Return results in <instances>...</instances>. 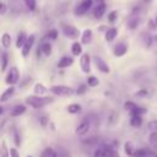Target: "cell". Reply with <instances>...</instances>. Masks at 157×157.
<instances>
[{
  "mask_svg": "<svg viewBox=\"0 0 157 157\" xmlns=\"http://www.w3.org/2000/svg\"><path fill=\"white\" fill-rule=\"evenodd\" d=\"M0 64H1V66H0L1 71H5L7 65H9V55H7L6 52L1 53V55H0Z\"/></svg>",
  "mask_w": 157,
  "mask_h": 157,
  "instance_id": "cb8c5ba5",
  "label": "cell"
},
{
  "mask_svg": "<svg viewBox=\"0 0 157 157\" xmlns=\"http://www.w3.org/2000/svg\"><path fill=\"white\" fill-rule=\"evenodd\" d=\"M148 28H150V29H156L155 21H152V20H150V21H148Z\"/></svg>",
  "mask_w": 157,
  "mask_h": 157,
  "instance_id": "f6af8a7d",
  "label": "cell"
},
{
  "mask_svg": "<svg viewBox=\"0 0 157 157\" xmlns=\"http://www.w3.org/2000/svg\"><path fill=\"white\" fill-rule=\"evenodd\" d=\"M0 157H10L9 156V148H7V145H6L5 140H2L1 145H0Z\"/></svg>",
  "mask_w": 157,
  "mask_h": 157,
  "instance_id": "83f0119b",
  "label": "cell"
},
{
  "mask_svg": "<svg viewBox=\"0 0 157 157\" xmlns=\"http://www.w3.org/2000/svg\"><path fill=\"white\" fill-rule=\"evenodd\" d=\"M81 44L83 45V44H90L91 42H92V38H93V32H92V29L91 28H86L83 32H82V34H81Z\"/></svg>",
  "mask_w": 157,
  "mask_h": 157,
  "instance_id": "7c38bea8",
  "label": "cell"
},
{
  "mask_svg": "<svg viewBox=\"0 0 157 157\" xmlns=\"http://www.w3.org/2000/svg\"><path fill=\"white\" fill-rule=\"evenodd\" d=\"M38 49H39L40 54H43V55H45V56H49V55L52 54L53 47H52L50 42H44V43L40 44V47H38Z\"/></svg>",
  "mask_w": 157,
  "mask_h": 157,
  "instance_id": "ac0fdd59",
  "label": "cell"
},
{
  "mask_svg": "<svg viewBox=\"0 0 157 157\" xmlns=\"http://www.w3.org/2000/svg\"><path fill=\"white\" fill-rule=\"evenodd\" d=\"M39 123H40L42 126H47V124L49 123V120H48V118H47L45 115H43V117L39 118Z\"/></svg>",
  "mask_w": 157,
  "mask_h": 157,
  "instance_id": "60d3db41",
  "label": "cell"
},
{
  "mask_svg": "<svg viewBox=\"0 0 157 157\" xmlns=\"http://www.w3.org/2000/svg\"><path fill=\"white\" fill-rule=\"evenodd\" d=\"M54 101L53 97H49V96H36V94H32V96H28L26 98V103L28 105H31L32 108L34 109H40L45 105H48L49 103H52Z\"/></svg>",
  "mask_w": 157,
  "mask_h": 157,
  "instance_id": "6da1fadb",
  "label": "cell"
},
{
  "mask_svg": "<svg viewBox=\"0 0 157 157\" xmlns=\"http://www.w3.org/2000/svg\"><path fill=\"white\" fill-rule=\"evenodd\" d=\"M25 112H26V105H23V104H17V105H15V107L12 108V110H11L10 114H11V117L16 118V117L22 115Z\"/></svg>",
  "mask_w": 157,
  "mask_h": 157,
  "instance_id": "d6986e66",
  "label": "cell"
},
{
  "mask_svg": "<svg viewBox=\"0 0 157 157\" xmlns=\"http://www.w3.org/2000/svg\"><path fill=\"white\" fill-rule=\"evenodd\" d=\"M28 157H32V156H28Z\"/></svg>",
  "mask_w": 157,
  "mask_h": 157,
  "instance_id": "f5cc1de1",
  "label": "cell"
},
{
  "mask_svg": "<svg viewBox=\"0 0 157 157\" xmlns=\"http://www.w3.org/2000/svg\"><path fill=\"white\" fill-rule=\"evenodd\" d=\"M150 1H151V0H144V2H146V4H148Z\"/></svg>",
  "mask_w": 157,
  "mask_h": 157,
  "instance_id": "681fc988",
  "label": "cell"
},
{
  "mask_svg": "<svg viewBox=\"0 0 157 157\" xmlns=\"http://www.w3.org/2000/svg\"><path fill=\"white\" fill-rule=\"evenodd\" d=\"M34 40H36V37H34L33 34H31V36L27 38L26 43H25L23 47L21 48V54H22L23 58L28 56V54L31 53V50H32V48H33V44H34Z\"/></svg>",
  "mask_w": 157,
  "mask_h": 157,
  "instance_id": "ba28073f",
  "label": "cell"
},
{
  "mask_svg": "<svg viewBox=\"0 0 157 157\" xmlns=\"http://www.w3.org/2000/svg\"><path fill=\"white\" fill-rule=\"evenodd\" d=\"M2 113H4V108H2V107H1V105H0V115H1V114H2Z\"/></svg>",
  "mask_w": 157,
  "mask_h": 157,
  "instance_id": "7dc6e473",
  "label": "cell"
},
{
  "mask_svg": "<svg viewBox=\"0 0 157 157\" xmlns=\"http://www.w3.org/2000/svg\"><path fill=\"white\" fill-rule=\"evenodd\" d=\"M45 38L49 39V40H55V39L58 38V31H56V29H50V31L47 33Z\"/></svg>",
  "mask_w": 157,
  "mask_h": 157,
  "instance_id": "1f68e13d",
  "label": "cell"
},
{
  "mask_svg": "<svg viewBox=\"0 0 157 157\" xmlns=\"http://www.w3.org/2000/svg\"><path fill=\"white\" fill-rule=\"evenodd\" d=\"M90 126H91L90 119H88V118H85V119L81 120V123H78V125H77L76 129H75V132H76L77 135H85V134L88 132Z\"/></svg>",
  "mask_w": 157,
  "mask_h": 157,
  "instance_id": "9c48e42d",
  "label": "cell"
},
{
  "mask_svg": "<svg viewBox=\"0 0 157 157\" xmlns=\"http://www.w3.org/2000/svg\"><path fill=\"white\" fill-rule=\"evenodd\" d=\"M72 64H74V58L65 55V56H63V58L58 61V67H59V69H66V67L71 66Z\"/></svg>",
  "mask_w": 157,
  "mask_h": 157,
  "instance_id": "9a60e30c",
  "label": "cell"
},
{
  "mask_svg": "<svg viewBox=\"0 0 157 157\" xmlns=\"http://www.w3.org/2000/svg\"><path fill=\"white\" fill-rule=\"evenodd\" d=\"M13 93H15V86H9V87L0 94V102H6V101H9V99L12 97Z\"/></svg>",
  "mask_w": 157,
  "mask_h": 157,
  "instance_id": "e0dca14e",
  "label": "cell"
},
{
  "mask_svg": "<svg viewBox=\"0 0 157 157\" xmlns=\"http://www.w3.org/2000/svg\"><path fill=\"white\" fill-rule=\"evenodd\" d=\"M27 34L25 33V32H20L18 33V36H17V39H16V48L17 49H21L22 47H23V44L26 43V40H27Z\"/></svg>",
  "mask_w": 157,
  "mask_h": 157,
  "instance_id": "ffe728a7",
  "label": "cell"
},
{
  "mask_svg": "<svg viewBox=\"0 0 157 157\" xmlns=\"http://www.w3.org/2000/svg\"><path fill=\"white\" fill-rule=\"evenodd\" d=\"M80 110H81V105L77 104V103H72V104H70V105L67 107V112H69L70 114H77Z\"/></svg>",
  "mask_w": 157,
  "mask_h": 157,
  "instance_id": "f1b7e54d",
  "label": "cell"
},
{
  "mask_svg": "<svg viewBox=\"0 0 157 157\" xmlns=\"http://www.w3.org/2000/svg\"><path fill=\"white\" fill-rule=\"evenodd\" d=\"M102 151V157H120L117 150H114L112 146H103L101 147Z\"/></svg>",
  "mask_w": 157,
  "mask_h": 157,
  "instance_id": "4fadbf2b",
  "label": "cell"
},
{
  "mask_svg": "<svg viewBox=\"0 0 157 157\" xmlns=\"http://www.w3.org/2000/svg\"><path fill=\"white\" fill-rule=\"evenodd\" d=\"M93 2H96V5L97 4H102V2H104V0H92Z\"/></svg>",
  "mask_w": 157,
  "mask_h": 157,
  "instance_id": "bcb514c9",
  "label": "cell"
},
{
  "mask_svg": "<svg viewBox=\"0 0 157 157\" xmlns=\"http://www.w3.org/2000/svg\"><path fill=\"white\" fill-rule=\"evenodd\" d=\"M130 125L134 126V128H140L142 125V117L141 115H131Z\"/></svg>",
  "mask_w": 157,
  "mask_h": 157,
  "instance_id": "d4e9b609",
  "label": "cell"
},
{
  "mask_svg": "<svg viewBox=\"0 0 157 157\" xmlns=\"http://www.w3.org/2000/svg\"><path fill=\"white\" fill-rule=\"evenodd\" d=\"M117 18H118V11L117 10H113V11H110L108 13V22L113 23V22H115Z\"/></svg>",
  "mask_w": 157,
  "mask_h": 157,
  "instance_id": "d6a6232c",
  "label": "cell"
},
{
  "mask_svg": "<svg viewBox=\"0 0 157 157\" xmlns=\"http://www.w3.org/2000/svg\"><path fill=\"white\" fill-rule=\"evenodd\" d=\"M99 85V80L96 76H88L87 77V86L90 87H97Z\"/></svg>",
  "mask_w": 157,
  "mask_h": 157,
  "instance_id": "f546056e",
  "label": "cell"
},
{
  "mask_svg": "<svg viewBox=\"0 0 157 157\" xmlns=\"http://www.w3.org/2000/svg\"><path fill=\"white\" fill-rule=\"evenodd\" d=\"M61 31H63V34L69 38V39H78L81 37V32L78 28H76L75 26H71V25H63L61 27Z\"/></svg>",
  "mask_w": 157,
  "mask_h": 157,
  "instance_id": "3957f363",
  "label": "cell"
},
{
  "mask_svg": "<svg viewBox=\"0 0 157 157\" xmlns=\"http://www.w3.org/2000/svg\"><path fill=\"white\" fill-rule=\"evenodd\" d=\"M9 156H10V157H20V152L17 151L16 147H11V148L9 150Z\"/></svg>",
  "mask_w": 157,
  "mask_h": 157,
  "instance_id": "74e56055",
  "label": "cell"
},
{
  "mask_svg": "<svg viewBox=\"0 0 157 157\" xmlns=\"http://www.w3.org/2000/svg\"><path fill=\"white\" fill-rule=\"evenodd\" d=\"M148 129L151 131H157V120H152L148 123Z\"/></svg>",
  "mask_w": 157,
  "mask_h": 157,
  "instance_id": "f35d334b",
  "label": "cell"
},
{
  "mask_svg": "<svg viewBox=\"0 0 157 157\" xmlns=\"http://www.w3.org/2000/svg\"><path fill=\"white\" fill-rule=\"evenodd\" d=\"M139 22H140V20H139V17L137 16H132L129 21H128V28H130V29H135L136 27H137V25H139Z\"/></svg>",
  "mask_w": 157,
  "mask_h": 157,
  "instance_id": "4316f807",
  "label": "cell"
},
{
  "mask_svg": "<svg viewBox=\"0 0 157 157\" xmlns=\"http://www.w3.org/2000/svg\"><path fill=\"white\" fill-rule=\"evenodd\" d=\"M18 78H20V71H18L17 67L12 66V67L9 70V72H7L6 77H5V82H6L9 86H15V85L17 83Z\"/></svg>",
  "mask_w": 157,
  "mask_h": 157,
  "instance_id": "5b68a950",
  "label": "cell"
},
{
  "mask_svg": "<svg viewBox=\"0 0 157 157\" xmlns=\"http://www.w3.org/2000/svg\"><path fill=\"white\" fill-rule=\"evenodd\" d=\"M147 112V109L146 108H144V107H139V105H136V108L130 113L131 115H142V114H145Z\"/></svg>",
  "mask_w": 157,
  "mask_h": 157,
  "instance_id": "4dcf8cb0",
  "label": "cell"
},
{
  "mask_svg": "<svg viewBox=\"0 0 157 157\" xmlns=\"http://www.w3.org/2000/svg\"><path fill=\"white\" fill-rule=\"evenodd\" d=\"M117 36H118V29H117L115 27H110V28H108V29L104 32V39H105V42H108V43L113 42V40L117 38Z\"/></svg>",
  "mask_w": 157,
  "mask_h": 157,
  "instance_id": "5bb4252c",
  "label": "cell"
},
{
  "mask_svg": "<svg viewBox=\"0 0 157 157\" xmlns=\"http://www.w3.org/2000/svg\"><path fill=\"white\" fill-rule=\"evenodd\" d=\"M92 60H93V64L96 65V67H97L98 71H101L102 74H109V72H110V69H109L108 64H107L105 60H103L101 56L94 55V56L92 58Z\"/></svg>",
  "mask_w": 157,
  "mask_h": 157,
  "instance_id": "8992f818",
  "label": "cell"
},
{
  "mask_svg": "<svg viewBox=\"0 0 157 157\" xmlns=\"http://www.w3.org/2000/svg\"><path fill=\"white\" fill-rule=\"evenodd\" d=\"M49 91L55 94V96H60V97H69V96H72L74 94V90L69 86H64V85H55V86H52L49 88Z\"/></svg>",
  "mask_w": 157,
  "mask_h": 157,
  "instance_id": "7a4b0ae2",
  "label": "cell"
},
{
  "mask_svg": "<svg viewBox=\"0 0 157 157\" xmlns=\"http://www.w3.org/2000/svg\"><path fill=\"white\" fill-rule=\"evenodd\" d=\"M124 108H125V110H128V112L131 113V112L136 108V104H135L134 102H131V101H126L125 104H124Z\"/></svg>",
  "mask_w": 157,
  "mask_h": 157,
  "instance_id": "836d02e7",
  "label": "cell"
},
{
  "mask_svg": "<svg viewBox=\"0 0 157 157\" xmlns=\"http://www.w3.org/2000/svg\"><path fill=\"white\" fill-rule=\"evenodd\" d=\"M6 12V5L4 2H0V15H4Z\"/></svg>",
  "mask_w": 157,
  "mask_h": 157,
  "instance_id": "ee69618b",
  "label": "cell"
},
{
  "mask_svg": "<svg viewBox=\"0 0 157 157\" xmlns=\"http://www.w3.org/2000/svg\"><path fill=\"white\" fill-rule=\"evenodd\" d=\"M0 40H1V45H2L5 49H9V48H10V45H11V36H10L7 32L2 33Z\"/></svg>",
  "mask_w": 157,
  "mask_h": 157,
  "instance_id": "7402d4cb",
  "label": "cell"
},
{
  "mask_svg": "<svg viewBox=\"0 0 157 157\" xmlns=\"http://www.w3.org/2000/svg\"><path fill=\"white\" fill-rule=\"evenodd\" d=\"M86 90H87V85H81V86H78V88L76 90V93H77V94H83V93L86 92Z\"/></svg>",
  "mask_w": 157,
  "mask_h": 157,
  "instance_id": "ab89813d",
  "label": "cell"
},
{
  "mask_svg": "<svg viewBox=\"0 0 157 157\" xmlns=\"http://www.w3.org/2000/svg\"><path fill=\"white\" fill-rule=\"evenodd\" d=\"M155 157H157V155H156V156H155Z\"/></svg>",
  "mask_w": 157,
  "mask_h": 157,
  "instance_id": "816d5d0a",
  "label": "cell"
},
{
  "mask_svg": "<svg viewBox=\"0 0 157 157\" xmlns=\"http://www.w3.org/2000/svg\"><path fill=\"white\" fill-rule=\"evenodd\" d=\"M124 151H125V153H126L128 156L134 157V153H135L136 148L134 147V145H132L131 141H126V142L124 144Z\"/></svg>",
  "mask_w": 157,
  "mask_h": 157,
  "instance_id": "603a6c76",
  "label": "cell"
},
{
  "mask_svg": "<svg viewBox=\"0 0 157 157\" xmlns=\"http://www.w3.org/2000/svg\"><path fill=\"white\" fill-rule=\"evenodd\" d=\"M146 94H147V91H146V90H140V91L136 92L135 96H136V97H145Z\"/></svg>",
  "mask_w": 157,
  "mask_h": 157,
  "instance_id": "7bdbcfd3",
  "label": "cell"
},
{
  "mask_svg": "<svg viewBox=\"0 0 157 157\" xmlns=\"http://www.w3.org/2000/svg\"><path fill=\"white\" fill-rule=\"evenodd\" d=\"M155 42H156V43H157V36H156V37H155Z\"/></svg>",
  "mask_w": 157,
  "mask_h": 157,
  "instance_id": "f907efd6",
  "label": "cell"
},
{
  "mask_svg": "<svg viewBox=\"0 0 157 157\" xmlns=\"http://www.w3.org/2000/svg\"><path fill=\"white\" fill-rule=\"evenodd\" d=\"M147 155H148V152H147L146 150L139 148V150H136V151H135V153H134V157H146Z\"/></svg>",
  "mask_w": 157,
  "mask_h": 157,
  "instance_id": "d590c367",
  "label": "cell"
},
{
  "mask_svg": "<svg viewBox=\"0 0 157 157\" xmlns=\"http://www.w3.org/2000/svg\"><path fill=\"white\" fill-rule=\"evenodd\" d=\"M128 52V45L124 43V42H118L114 48H113V54L117 56V58H120V56H124Z\"/></svg>",
  "mask_w": 157,
  "mask_h": 157,
  "instance_id": "30bf717a",
  "label": "cell"
},
{
  "mask_svg": "<svg viewBox=\"0 0 157 157\" xmlns=\"http://www.w3.org/2000/svg\"><path fill=\"white\" fill-rule=\"evenodd\" d=\"M71 53H72V55H75V56H78V55H81L82 54V44L80 43V42H74L72 44H71Z\"/></svg>",
  "mask_w": 157,
  "mask_h": 157,
  "instance_id": "44dd1931",
  "label": "cell"
},
{
  "mask_svg": "<svg viewBox=\"0 0 157 157\" xmlns=\"http://www.w3.org/2000/svg\"><path fill=\"white\" fill-rule=\"evenodd\" d=\"M26 6L31 10V11H34L36 10V4H37V0H23Z\"/></svg>",
  "mask_w": 157,
  "mask_h": 157,
  "instance_id": "e575fe53",
  "label": "cell"
},
{
  "mask_svg": "<svg viewBox=\"0 0 157 157\" xmlns=\"http://www.w3.org/2000/svg\"><path fill=\"white\" fill-rule=\"evenodd\" d=\"M80 67L82 72L90 74L91 72V56L88 53H83L80 56Z\"/></svg>",
  "mask_w": 157,
  "mask_h": 157,
  "instance_id": "52a82bcc",
  "label": "cell"
},
{
  "mask_svg": "<svg viewBox=\"0 0 157 157\" xmlns=\"http://www.w3.org/2000/svg\"><path fill=\"white\" fill-rule=\"evenodd\" d=\"M15 145L16 146H20L21 145V137H20V134L18 132H15Z\"/></svg>",
  "mask_w": 157,
  "mask_h": 157,
  "instance_id": "b9f144b4",
  "label": "cell"
},
{
  "mask_svg": "<svg viewBox=\"0 0 157 157\" xmlns=\"http://www.w3.org/2000/svg\"><path fill=\"white\" fill-rule=\"evenodd\" d=\"M148 141L151 144H156L157 142V131H151V134L148 136Z\"/></svg>",
  "mask_w": 157,
  "mask_h": 157,
  "instance_id": "8d00e7d4",
  "label": "cell"
},
{
  "mask_svg": "<svg viewBox=\"0 0 157 157\" xmlns=\"http://www.w3.org/2000/svg\"><path fill=\"white\" fill-rule=\"evenodd\" d=\"M155 26H156V29H157V16H156V20H155Z\"/></svg>",
  "mask_w": 157,
  "mask_h": 157,
  "instance_id": "c3c4849f",
  "label": "cell"
},
{
  "mask_svg": "<svg viewBox=\"0 0 157 157\" xmlns=\"http://www.w3.org/2000/svg\"><path fill=\"white\" fill-rule=\"evenodd\" d=\"M40 157H58V152L55 150H53L52 147H47L42 151Z\"/></svg>",
  "mask_w": 157,
  "mask_h": 157,
  "instance_id": "484cf974",
  "label": "cell"
},
{
  "mask_svg": "<svg viewBox=\"0 0 157 157\" xmlns=\"http://www.w3.org/2000/svg\"><path fill=\"white\" fill-rule=\"evenodd\" d=\"M48 91H49V88H47V87H45L43 83H40V82L36 83L34 87H33V93H34L36 96H45V94L48 93Z\"/></svg>",
  "mask_w": 157,
  "mask_h": 157,
  "instance_id": "2e32d148",
  "label": "cell"
},
{
  "mask_svg": "<svg viewBox=\"0 0 157 157\" xmlns=\"http://www.w3.org/2000/svg\"><path fill=\"white\" fill-rule=\"evenodd\" d=\"M105 10H107V5L105 2H102V4H97L93 9V17L94 18H102L103 15L105 13Z\"/></svg>",
  "mask_w": 157,
  "mask_h": 157,
  "instance_id": "8fae6325",
  "label": "cell"
},
{
  "mask_svg": "<svg viewBox=\"0 0 157 157\" xmlns=\"http://www.w3.org/2000/svg\"><path fill=\"white\" fill-rule=\"evenodd\" d=\"M92 5H93V1L92 0H82L74 9V13L76 16H83L86 12H88V10L92 7Z\"/></svg>",
  "mask_w": 157,
  "mask_h": 157,
  "instance_id": "277c9868",
  "label": "cell"
}]
</instances>
